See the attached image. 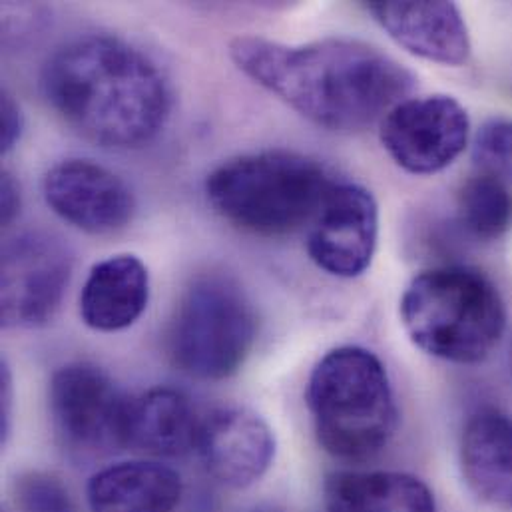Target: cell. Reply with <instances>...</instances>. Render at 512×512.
Returning a JSON list of instances; mask_svg holds the SVG:
<instances>
[{
	"label": "cell",
	"instance_id": "obj_1",
	"mask_svg": "<svg viewBox=\"0 0 512 512\" xmlns=\"http://www.w3.org/2000/svg\"><path fill=\"white\" fill-rule=\"evenodd\" d=\"M236 66L319 128L355 134L383 120L415 88V76L355 38L281 44L263 36L230 42Z\"/></svg>",
	"mask_w": 512,
	"mask_h": 512
},
{
	"label": "cell",
	"instance_id": "obj_2",
	"mask_svg": "<svg viewBox=\"0 0 512 512\" xmlns=\"http://www.w3.org/2000/svg\"><path fill=\"white\" fill-rule=\"evenodd\" d=\"M42 90L70 128L104 148L150 144L172 112L160 66L126 40L104 34L58 48L44 64Z\"/></svg>",
	"mask_w": 512,
	"mask_h": 512
},
{
	"label": "cell",
	"instance_id": "obj_3",
	"mask_svg": "<svg viewBox=\"0 0 512 512\" xmlns=\"http://www.w3.org/2000/svg\"><path fill=\"white\" fill-rule=\"evenodd\" d=\"M331 188L317 160L291 150L232 158L206 180V196L216 214L261 238L291 236L311 224Z\"/></svg>",
	"mask_w": 512,
	"mask_h": 512
},
{
	"label": "cell",
	"instance_id": "obj_4",
	"mask_svg": "<svg viewBox=\"0 0 512 512\" xmlns=\"http://www.w3.org/2000/svg\"><path fill=\"white\" fill-rule=\"evenodd\" d=\"M401 321L411 341L427 355L475 365L501 343L507 307L487 275L445 265L413 277L401 297Z\"/></svg>",
	"mask_w": 512,
	"mask_h": 512
},
{
	"label": "cell",
	"instance_id": "obj_5",
	"mask_svg": "<svg viewBox=\"0 0 512 512\" xmlns=\"http://www.w3.org/2000/svg\"><path fill=\"white\" fill-rule=\"evenodd\" d=\"M307 405L321 449L341 461L381 453L399 421L385 365L357 345L337 347L315 365Z\"/></svg>",
	"mask_w": 512,
	"mask_h": 512
},
{
	"label": "cell",
	"instance_id": "obj_6",
	"mask_svg": "<svg viewBox=\"0 0 512 512\" xmlns=\"http://www.w3.org/2000/svg\"><path fill=\"white\" fill-rule=\"evenodd\" d=\"M257 339V315L230 275L206 273L184 291L170 325L174 365L200 381H222L242 369Z\"/></svg>",
	"mask_w": 512,
	"mask_h": 512
},
{
	"label": "cell",
	"instance_id": "obj_7",
	"mask_svg": "<svg viewBox=\"0 0 512 512\" xmlns=\"http://www.w3.org/2000/svg\"><path fill=\"white\" fill-rule=\"evenodd\" d=\"M48 405L62 447L78 457H104L128 447L132 399L92 363H68L50 381Z\"/></svg>",
	"mask_w": 512,
	"mask_h": 512
},
{
	"label": "cell",
	"instance_id": "obj_8",
	"mask_svg": "<svg viewBox=\"0 0 512 512\" xmlns=\"http://www.w3.org/2000/svg\"><path fill=\"white\" fill-rule=\"evenodd\" d=\"M74 257L54 234L28 230L6 240L0 273V315L6 329L48 323L64 299Z\"/></svg>",
	"mask_w": 512,
	"mask_h": 512
},
{
	"label": "cell",
	"instance_id": "obj_9",
	"mask_svg": "<svg viewBox=\"0 0 512 512\" xmlns=\"http://www.w3.org/2000/svg\"><path fill=\"white\" fill-rule=\"evenodd\" d=\"M471 122L447 94L405 98L381 120L379 138L393 162L409 174L431 176L449 168L469 144Z\"/></svg>",
	"mask_w": 512,
	"mask_h": 512
},
{
	"label": "cell",
	"instance_id": "obj_10",
	"mask_svg": "<svg viewBox=\"0 0 512 512\" xmlns=\"http://www.w3.org/2000/svg\"><path fill=\"white\" fill-rule=\"evenodd\" d=\"M42 192L60 220L94 236L124 230L136 212L128 184L92 160L58 162L46 172Z\"/></svg>",
	"mask_w": 512,
	"mask_h": 512
},
{
	"label": "cell",
	"instance_id": "obj_11",
	"mask_svg": "<svg viewBox=\"0 0 512 512\" xmlns=\"http://www.w3.org/2000/svg\"><path fill=\"white\" fill-rule=\"evenodd\" d=\"M379 238V206L357 184H333L311 222L307 252L311 261L335 277H359L371 265Z\"/></svg>",
	"mask_w": 512,
	"mask_h": 512
},
{
	"label": "cell",
	"instance_id": "obj_12",
	"mask_svg": "<svg viewBox=\"0 0 512 512\" xmlns=\"http://www.w3.org/2000/svg\"><path fill=\"white\" fill-rule=\"evenodd\" d=\"M196 453L218 483L246 489L269 471L275 437L269 425L250 409H218L202 419Z\"/></svg>",
	"mask_w": 512,
	"mask_h": 512
},
{
	"label": "cell",
	"instance_id": "obj_13",
	"mask_svg": "<svg viewBox=\"0 0 512 512\" xmlns=\"http://www.w3.org/2000/svg\"><path fill=\"white\" fill-rule=\"evenodd\" d=\"M365 8L399 46L419 58L461 66L471 56L469 28L453 2H367Z\"/></svg>",
	"mask_w": 512,
	"mask_h": 512
},
{
	"label": "cell",
	"instance_id": "obj_14",
	"mask_svg": "<svg viewBox=\"0 0 512 512\" xmlns=\"http://www.w3.org/2000/svg\"><path fill=\"white\" fill-rule=\"evenodd\" d=\"M150 301V273L140 257L122 254L98 261L80 293L82 321L102 333L134 325Z\"/></svg>",
	"mask_w": 512,
	"mask_h": 512
},
{
	"label": "cell",
	"instance_id": "obj_15",
	"mask_svg": "<svg viewBox=\"0 0 512 512\" xmlns=\"http://www.w3.org/2000/svg\"><path fill=\"white\" fill-rule=\"evenodd\" d=\"M461 467L477 497L512 511V417L497 409L475 413L463 431Z\"/></svg>",
	"mask_w": 512,
	"mask_h": 512
},
{
	"label": "cell",
	"instance_id": "obj_16",
	"mask_svg": "<svg viewBox=\"0 0 512 512\" xmlns=\"http://www.w3.org/2000/svg\"><path fill=\"white\" fill-rule=\"evenodd\" d=\"M182 477L160 463L126 461L98 471L86 489L90 512H174Z\"/></svg>",
	"mask_w": 512,
	"mask_h": 512
},
{
	"label": "cell",
	"instance_id": "obj_17",
	"mask_svg": "<svg viewBox=\"0 0 512 512\" xmlns=\"http://www.w3.org/2000/svg\"><path fill=\"white\" fill-rule=\"evenodd\" d=\"M202 419L190 399L168 387L150 389L132 399L128 417V447L146 455L174 459L196 451Z\"/></svg>",
	"mask_w": 512,
	"mask_h": 512
},
{
	"label": "cell",
	"instance_id": "obj_18",
	"mask_svg": "<svg viewBox=\"0 0 512 512\" xmlns=\"http://www.w3.org/2000/svg\"><path fill=\"white\" fill-rule=\"evenodd\" d=\"M327 512H437L431 489L393 471H339L325 481Z\"/></svg>",
	"mask_w": 512,
	"mask_h": 512
},
{
	"label": "cell",
	"instance_id": "obj_19",
	"mask_svg": "<svg viewBox=\"0 0 512 512\" xmlns=\"http://www.w3.org/2000/svg\"><path fill=\"white\" fill-rule=\"evenodd\" d=\"M463 226L481 240H499L512 230V188L485 176H471L459 192Z\"/></svg>",
	"mask_w": 512,
	"mask_h": 512
},
{
	"label": "cell",
	"instance_id": "obj_20",
	"mask_svg": "<svg viewBox=\"0 0 512 512\" xmlns=\"http://www.w3.org/2000/svg\"><path fill=\"white\" fill-rule=\"evenodd\" d=\"M473 162L477 174L497 178L512 188V120L491 118L475 134Z\"/></svg>",
	"mask_w": 512,
	"mask_h": 512
},
{
	"label": "cell",
	"instance_id": "obj_21",
	"mask_svg": "<svg viewBox=\"0 0 512 512\" xmlns=\"http://www.w3.org/2000/svg\"><path fill=\"white\" fill-rule=\"evenodd\" d=\"M12 493L18 512H78L72 493L52 473H24L14 481Z\"/></svg>",
	"mask_w": 512,
	"mask_h": 512
},
{
	"label": "cell",
	"instance_id": "obj_22",
	"mask_svg": "<svg viewBox=\"0 0 512 512\" xmlns=\"http://www.w3.org/2000/svg\"><path fill=\"white\" fill-rule=\"evenodd\" d=\"M0 148L2 154H8L16 142L22 136L24 130V116L22 110L18 106V102L14 100V96H10L6 90H2V110H0Z\"/></svg>",
	"mask_w": 512,
	"mask_h": 512
},
{
	"label": "cell",
	"instance_id": "obj_23",
	"mask_svg": "<svg viewBox=\"0 0 512 512\" xmlns=\"http://www.w3.org/2000/svg\"><path fill=\"white\" fill-rule=\"evenodd\" d=\"M0 216L2 224L8 226L20 212V186L16 184L14 176L10 172H2V182H0Z\"/></svg>",
	"mask_w": 512,
	"mask_h": 512
},
{
	"label": "cell",
	"instance_id": "obj_24",
	"mask_svg": "<svg viewBox=\"0 0 512 512\" xmlns=\"http://www.w3.org/2000/svg\"><path fill=\"white\" fill-rule=\"evenodd\" d=\"M0 379H2V403H0V409H2V417H0V423H2V439L8 437V431H10V415H12V375H10V369L6 363H2V373H0Z\"/></svg>",
	"mask_w": 512,
	"mask_h": 512
},
{
	"label": "cell",
	"instance_id": "obj_25",
	"mask_svg": "<svg viewBox=\"0 0 512 512\" xmlns=\"http://www.w3.org/2000/svg\"><path fill=\"white\" fill-rule=\"evenodd\" d=\"M254 512H273V511H254Z\"/></svg>",
	"mask_w": 512,
	"mask_h": 512
}]
</instances>
